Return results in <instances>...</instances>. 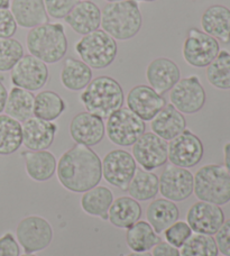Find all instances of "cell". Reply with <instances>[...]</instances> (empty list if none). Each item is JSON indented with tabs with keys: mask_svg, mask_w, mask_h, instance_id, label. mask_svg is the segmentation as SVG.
Returning a JSON list of instances; mask_svg holds the SVG:
<instances>
[{
	"mask_svg": "<svg viewBox=\"0 0 230 256\" xmlns=\"http://www.w3.org/2000/svg\"><path fill=\"white\" fill-rule=\"evenodd\" d=\"M56 176L66 190L84 194L102 179L101 160L89 146L76 143L60 158Z\"/></svg>",
	"mask_w": 230,
	"mask_h": 256,
	"instance_id": "1",
	"label": "cell"
},
{
	"mask_svg": "<svg viewBox=\"0 0 230 256\" xmlns=\"http://www.w3.org/2000/svg\"><path fill=\"white\" fill-rule=\"evenodd\" d=\"M80 100L86 112L106 120L122 107L125 94L117 80L108 76H100L92 79L86 86Z\"/></svg>",
	"mask_w": 230,
	"mask_h": 256,
	"instance_id": "2",
	"label": "cell"
},
{
	"mask_svg": "<svg viewBox=\"0 0 230 256\" xmlns=\"http://www.w3.org/2000/svg\"><path fill=\"white\" fill-rule=\"evenodd\" d=\"M142 26V16L135 0L108 2L101 10L100 27L116 40L134 38Z\"/></svg>",
	"mask_w": 230,
	"mask_h": 256,
	"instance_id": "3",
	"label": "cell"
},
{
	"mask_svg": "<svg viewBox=\"0 0 230 256\" xmlns=\"http://www.w3.org/2000/svg\"><path fill=\"white\" fill-rule=\"evenodd\" d=\"M68 38L60 22H46L32 28L26 38V48L30 56L44 63H58L68 52Z\"/></svg>",
	"mask_w": 230,
	"mask_h": 256,
	"instance_id": "4",
	"label": "cell"
},
{
	"mask_svg": "<svg viewBox=\"0 0 230 256\" xmlns=\"http://www.w3.org/2000/svg\"><path fill=\"white\" fill-rule=\"evenodd\" d=\"M193 178V194L199 201L217 206L230 202V174L224 166L206 164Z\"/></svg>",
	"mask_w": 230,
	"mask_h": 256,
	"instance_id": "5",
	"label": "cell"
},
{
	"mask_svg": "<svg viewBox=\"0 0 230 256\" xmlns=\"http://www.w3.org/2000/svg\"><path fill=\"white\" fill-rule=\"evenodd\" d=\"M74 50L81 61L96 70H102L112 66L118 53L116 40L102 30L82 36L76 42Z\"/></svg>",
	"mask_w": 230,
	"mask_h": 256,
	"instance_id": "6",
	"label": "cell"
},
{
	"mask_svg": "<svg viewBox=\"0 0 230 256\" xmlns=\"http://www.w3.org/2000/svg\"><path fill=\"white\" fill-rule=\"evenodd\" d=\"M146 130L145 122L127 107H122L107 118L106 134L112 144L122 148L132 146Z\"/></svg>",
	"mask_w": 230,
	"mask_h": 256,
	"instance_id": "7",
	"label": "cell"
},
{
	"mask_svg": "<svg viewBox=\"0 0 230 256\" xmlns=\"http://www.w3.org/2000/svg\"><path fill=\"white\" fill-rule=\"evenodd\" d=\"M220 52V43L196 27L188 30L182 45V56L188 66L206 68Z\"/></svg>",
	"mask_w": 230,
	"mask_h": 256,
	"instance_id": "8",
	"label": "cell"
},
{
	"mask_svg": "<svg viewBox=\"0 0 230 256\" xmlns=\"http://www.w3.org/2000/svg\"><path fill=\"white\" fill-rule=\"evenodd\" d=\"M16 240L25 253L40 252L52 243L53 228L43 217L28 216L18 224Z\"/></svg>",
	"mask_w": 230,
	"mask_h": 256,
	"instance_id": "9",
	"label": "cell"
},
{
	"mask_svg": "<svg viewBox=\"0 0 230 256\" xmlns=\"http://www.w3.org/2000/svg\"><path fill=\"white\" fill-rule=\"evenodd\" d=\"M102 176L109 184L126 191L137 170L132 154L125 150H112L101 161Z\"/></svg>",
	"mask_w": 230,
	"mask_h": 256,
	"instance_id": "10",
	"label": "cell"
},
{
	"mask_svg": "<svg viewBox=\"0 0 230 256\" xmlns=\"http://www.w3.org/2000/svg\"><path fill=\"white\" fill-rule=\"evenodd\" d=\"M206 94L198 76H190L178 81L170 90V102L178 112L186 115L199 112L204 107Z\"/></svg>",
	"mask_w": 230,
	"mask_h": 256,
	"instance_id": "11",
	"label": "cell"
},
{
	"mask_svg": "<svg viewBox=\"0 0 230 256\" xmlns=\"http://www.w3.org/2000/svg\"><path fill=\"white\" fill-rule=\"evenodd\" d=\"M204 148L201 140L191 130H183L168 144V158L171 164L184 168H194L201 162Z\"/></svg>",
	"mask_w": 230,
	"mask_h": 256,
	"instance_id": "12",
	"label": "cell"
},
{
	"mask_svg": "<svg viewBox=\"0 0 230 256\" xmlns=\"http://www.w3.org/2000/svg\"><path fill=\"white\" fill-rule=\"evenodd\" d=\"M48 68L46 63L30 54L22 56L10 71V80L14 86L28 90L30 92L38 91L48 81Z\"/></svg>",
	"mask_w": 230,
	"mask_h": 256,
	"instance_id": "13",
	"label": "cell"
},
{
	"mask_svg": "<svg viewBox=\"0 0 230 256\" xmlns=\"http://www.w3.org/2000/svg\"><path fill=\"white\" fill-rule=\"evenodd\" d=\"M132 156L142 168L153 171L168 161V142L153 132H145L132 145Z\"/></svg>",
	"mask_w": 230,
	"mask_h": 256,
	"instance_id": "14",
	"label": "cell"
},
{
	"mask_svg": "<svg viewBox=\"0 0 230 256\" xmlns=\"http://www.w3.org/2000/svg\"><path fill=\"white\" fill-rule=\"evenodd\" d=\"M158 180L160 194L173 202L186 200L193 194L194 178L188 168L170 164L164 168Z\"/></svg>",
	"mask_w": 230,
	"mask_h": 256,
	"instance_id": "15",
	"label": "cell"
},
{
	"mask_svg": "<svg viewBox=\"0 0 230 256\" xmlns=\"http://www.w3.org/2000/svg\"><path fill=\"white\" fill-rule=\"evenodd\" d=\"M224 214L220 206L198 201L186 214V222L196 234L216 235L224 222Z\"/></svg>",
	"mask_w": 230,
	"mask_h": 256,
	"instance_id": "16",
	"label": "cell"
},
{
	"mask_svg": "<svg viewBox=\"0 0 230 256\" xmlns=\"http://www.w3.org/2000/svg\"><path fill=\"white\" fill-rule=\"evenodd\" d=\"M127 108L144 122H150L166 104L163 96L150 86L138 84L130 90L126 97Z\"/></svg>",
	"mask_w": 230,
	"mask_h": 256,
	"instance_id": "17",
	"label": "cell"
},
{
	"mask_svg": "<svg viewBox=\"0 0 230 256\" xmlns=\"http://www.w3.org/2000/svg\"><path fill=\"white\" fill-rule=\"evenodd\" d=\"M106 125L102 118L88 112H79L70 122V135L76 144L96 146L104 140Z\"/></svg>",
	"mask_w": 230,
	"mask_h": 256,
	"instance_id": "18",
	"label": "cell"
},
{
	"mask_svg": "<svg viewBox=\"0 0 230 256\" xmlns=\"http://www.w3.org/2000/svg\"><path fill=\"white\" fill-rule=\"evenodd\" d=\"M180 79V68L171 58H158L147 66L146 80L160 96L168 92Z\"/></svg>",
	"mask_w": 230,
	"mask_h": 256,
	"instance_id": "19",
	"label": "cell"
},
{
	"mask_svg": "<svg viewBox=\"0 0 230 256\" xmlns=\"http://www.w3.org/2000/svg\"><path fill=\"white\" fill-rule=\"evenodd\" d=\"M22 144L28 150H45L52 146L58 126L53 122H46L32 117L22 122Z\"/></svg>",
	"mask_w": 230,
	"mask_h": 256,
	"instance_id": "20",
	"label": "cell"
},
{
	"mask_svg": "<svg viewBox=\"0 0 230 256\" xmlns=\"http://www.w3.org/2000/svg\"><path fill=\"white\" fill-rule=\"evenodd\" d=\"M64 20L76 33L84 36L100 28L101 9L90 0L78 2Z\"/></svg>",
	"mask_w": 230,
	"mask_h": 256,
	"instance_id": "21",
	"label": "cell"
},
{
	"mask_svg": "<svg viewBox=\"0 0 230 256\" xmlns=\"http://www.w3.org/2000/svg\"><path fill=\"white\" fill-rule=\"evenodd\" d=\"M202 30L219 43L230 44V9L222 4H212L201 16Z\"/></svg>",
	"mask_w": 230,
	"mask_h": 256,
	"instance_id": "22",
	"label": "cell"
},
{
	"mask_svg": "<svg viewBox=\"0 0 230 256\" xmlns=\"http://www.w3.org/2000/svg\"><path fill=\"white\" fill-rule=\"evenodd\" d=\"M150 128L154 134L170 142L186 130V120L173 104H166L150 120Z\"/></svg>",
	"mask_w": 230,
	"mask_h": 256,
	"instance_id": "23",
	"label": "cell"
},
{
	"mask_svg": "<svg viewBox=\"0 0 230 256\" xmlns=\"http://www.w3.org/2000/svg\"><path fill=\"white\" fill-rule=\"evenodd\" d=\"M10 12L18 26L22 28H34L50 22L44 0H12Z\"/></svg>",
	"mask_w": 230,
	"mask_h": 256,
	"instance_id": "24",
	"label": "cell"
},
{
	"mask_svg": "<svg viewBox=\"0 0 230 256\" xmlns=\"http://www.w3.org/2000/svg\"><path fill=\"white\" fill-rule=\"evenodd\" d=\"M25 168L32 180L44 182L50 180L56 172L58 161L53 153L45 150H26L22 152Z\"/></svg>",
	"mask_w": 230,
	"mask_h": 256,
	"instance_id": "25",
	"label": "cell"
},
{
	"mask_svg": "<svg viewBox=\"0 0 230 256\" xmlns=\"http://www.w3.org/2000/svg\"><path fill=\"white\" fill-rule=\"evenodd\" d=\"M146 218L158 235L162 234L180 218V210L176 202L165 198L156 199L146 209Z\"/></svg>",
	"mask_w": 230,
	"mask_h": 256,
	"instance_id": "26",
	"label": "cell"
},
{
	"mask_svg": "<svg viewBox=\"0 0 230 256\" xmlns=\"http://www.w3.org/2000/svg\"><path fill=\"white\" fill-rule=\"evenodd\" d=\"M142 217V207L132 196H119L112 201L108 212V220L118 228H127L134 225Z\"/></svg>",
	"mask_w": 230,
	"mask_h": 256,
	"instance_id": "27",
	"label": "cell"
},
{
	"mask_svg": "<svg viewBox=\"0 0 230 256\" xmlns=\"http://www.w3.org/2000/svg\"><path fill=\"white\" fill-rule=\"evenodd\" d=\"M61 84L70 91H81L92 80V68L86 64L74 58H66L63 62L61 74Z\"/></svg>",
	"mask_w": 230,
	"mask_h": 256,
	"instance_id": "28",
	"label": "cell"
},
{
	"mask_svg": "<svg viewBox=\"0 0 230 256\" xmlns=\"http://www.w3.org/2000/svg\"><path fill=\"white\" fill-rule=\"evenodd\" d=\"M35 96L28 90L12 86L8 92L4 112L14 120L24 122L34 116Z\"/></svg>",
	"mask_w": 230,
	"mask_h": 256,
	"instance_id": "29",
	"label": "cell"
},
{
	"mask_svg": "<svg viewBox=\"0 0 230 256\" xmlns=\"http://www.w3.org/2000/svg\"><path fill=\"white\" fill-rule=\"evenodd\" d=\"M160 242H162L160 236L153 230L148 222L138 220L127 228L126 243L132 252H148Z\"/></svg>",
	"mask_w": 230,
	"mask_h": 256,
	"instance_id": "30",
	"label": "cell"
},
{
	"mask_svg": "<svg viewBox=\"0 0 230 256\" xmlns=\"http://www.w3.org/2000/svg\"><path fill=\"white\" fill-rule=\"evenodd\" d=\"M114 201V194L107 186H96L84 194L81 207L86 214L108 220V212Z\"/></svg>",
	"mask_w": 230,
	"mask_h": 256,
	"instance_id": "31",
	"label": "cell"
},
{
	"mask_svg": "<svg viewBox=\"0 0 230 256\" xmlns=\"http://www.w3.org/2000/svg\"><path fill=\"white\" fill-rule=\"evenodd\" d=\"M126 191L130 196L137 201L154 199L160 191L158 176L152 171L137 168Z\"/></svg>",
	"mask_w": 230,
	"mask_h": 256,
	"instance_id": "32",
	"label": "cell"
},
{
	"mask_svg": "<svg viewBox=\"0 0 230 256\" xmlns=\"http://www.w3.org/2000/svg\"><path fill=\"white\" fill-rule=\"evenodd\" d=\"M66 108V102L54 91L44 90L35 96L34 117L40 120L54 122L62 115Z\"/></svg>",
	"mask_w": 230,
	"mask_h": 256,
	"instance_id": "33",
	"label": "cell"
},
{
	"mask_svg": "<svg viewBox=\"0 0 230 256\" xmlns=\"http://www.w3.org/2000/svg\"><path fill=\"white\" fill-rule=\"evenodd\" d=\"M22 145V122L0 114V155H10Z\"/></svg>",
	"mask_w": 230,
	"mask_h": 256,
	"instance_id": "34",
	"label": "cell"
},
{
	"mask_svg": "<svg viewBox=\"0 0 230 256\" xmlns=\"http://www.w3.org/2000/svg\"><path fill=\"white\" fill-rule=\"evenodd\" d=\"M206 80L219 90L230 89V53L220 50L217 58L206 66Z\"/></svg>",
	"mask_w": 230,
	"mask_h": 256,
	"instance_id": "35",
	"label": "cell"
},
{
	"mask_svg": "<svg viewBox=\"0 0 230 256\" xmlns=\"http://www.w3.org/2000/svg\"><path fill=\"white\" fill-rule=\"evenodd\" d=\"M219 250L214 237L204 234H192L180 250L181 256H218Z\"/></svg>",
	"mask_w": 230,
	"mask_h": 256,
	"instance_id": "36",
	"label": "cell"
},
{
	"mask_svg": "<svg viewBox=\"0 0 230 256\" xmlns=\"http://www.w3.org/2000/svg\"><path fill=\"white\" fill-rule=\"evenodd\" d=\"M24 56V48L15 38L0 40V72L12 71L17 62Z\"/></svg>",
	"mask_w": 230,
	"mask_h": 256,
	"instance_id": "37",
	"label": "cell"
},
{
	"mask_svg": "<svg viewBox=\"0 0 230 256\" xmlns=\"http://www.w3.org/2000/svg\"><path fill=\"white\" fill-rule=\"evenodd\" d=\"M164 235L168 244L176 248H181L183 244L188 240V237L192 235V230L186 222L178 220L164 232Z\"/></svg>",
	"mask_w": 230,
	"mask_h": 256,
	"instance_id": "38",
	"label": "cell"
},
{
	"mask_svg": "<svg viewBox=\"0 0 230 256\" xmlns=\"http://www.w3.org/2000/svg\"><path fill=\"white\" fill-rule=\"evenodd\" d=\"M76 4V0H44L46 12L54 20H64Z\"/></svg>",
	"mask_w": 230,
	"mask_h": 256,
	"instance_id": "39",
	"label": "cell"
},
{
	"mask_svg": "<svg viewBox=\"0 0 230 256\" xmlns=\"http://www.w3.org/2000/svg\"><path fill=\"white\" fill-rule=\"evenodd\" d=\"M17 28L18 25L10 9H0V40L12 38Z\"/></svg>",
	"mask_w": 230,
	"mask_h": 256,
	"instance_id": "40",
	"label": "cell"
},
{
	"mask_svg": "<svg viewBox=\"0 0 230 256\" xmlns=\"http://www.w3.org/2000/svg\"><path fill=\"white\" fill-rule=\"evenodd\" d=\"M214 240L219 252L224 256H230V219L224 220L222 226L216 232Z\"/></svg>",
	"mask_w": 230,
	"mask_h": 256,
	"instance_id": "41",
	"label": "cell"
},
{
	"mask_svg": "<svg viewBox=\"0 0 230 256\" xmlns=\"http://www.w3.org/2000/svg\"><path fill=\"white\" fill-rule=\"evenodd\" d=\"M20 245L12 232H6L0 237V256H20Z\"/></svg>",
	"mask_w": 230,
	"mask_h": 256,
	"instance_id": "42",
	"label": "cell"
},
{
	"mask_svg": "<svg viewBox=\"0 0 230 256\" xmlns=\"http://www.w3.org/2000/svg\"><path fill=\"white\" fill-rule=\"evenodd\" d=\"M152 256H181L180 250L174 248L168 242H160L152 248Z\"/></svg>",
	"mask_w": 230,
	"mask_h": 256,
	"instance_id": "43",
	"label": "cell"
},
{
	"mask_svg": "<svg viewBox=\"0 0 230 256\" xmlns=\"http://www.w3.org/2000/svg\"><path fill=\"white\" fill-rule=\"evenodd\" d=\"M7 97H8V91L4 84V78L0 76V114L4 110Z\"/></svg>",
	"mask_w": 230,
	"mask_h": 256,
	"instance_id": "44",
	"label": "cell"
},
{
	"mask_svg": "<svg viewBox=\"0 0 230 256\" xmlns=\"http://www.w3.org/2000/svg\"><path fill=\"white\" fill-rule=\"evenodd\" d=\"M224 168H227V171L230 174V143H227L224 145Z\"/></svg>",
	"mask_w": 230,
	"mask_h": 256,
	"instance_id": "45",
	"label": "cell"
},
{
	"mask_svg": "<svg viewBox=\"0 0 230 256\" xmlns=\"http://www.w3.org/2000/svg\"><path fill=\"white\" fill-rule=\"evenodd\" d=\"M10 7V0H0V9H7Z\"/></svg>",
	"mask_w": 230,
	"mask_h": 256,
	"instance_id": "46",
	"label": "cell"
},
{
	"mask_svg": "<svg viewBox=\"0 0 230 256\" xmlns=\"http://www.w3.org/2000/svg\"><path fill=\"white\" fill-rule=\"evenodd\" d=\"M120 256H152V254L150 252H144V253H136V252H132L130 254H127V255H120Z\"/></svg>",
	"mask_w": 230,
	"mask_h": 256,
	"instance_id": "47",
	"label": "cell"
},
{
	"mask_svg": "<svg viewBox=\"0 0 230 256\" xmlns=\"http://www.w3.org/2000/svg\"><path fill=\"white\" fill-rule=\"evenodd\" d=\"M135 2H156V0H135Z\"/></svg>",
	"mask_w": 230,
	"mask_h": 256,
	"instance_id": "48",
	"label": "cell"
},
{
	"mask_svg": "<svg viewBox=\"0 0 230 256\" xmlns=\"http://www.w3.org/2000/svg\"><path fill=\"white\" fill-rule=\"evenodd\" d=\"M20 256H38V255H35V253H25L22 255H20Z\"/></svg>",
	"mask_w": 230,
	"mask_h": 256,
	"instance_id": "49",
	"label": "cell"
},
{
	"mask_svg": "<svg viewBox=\"0 0 230 256\" xmlns=\"http://www.w3.org/2000/svg\"><path fill=\"white\" fill-rule=\"evenodd\" d=\"M108 2H124V0H106Z\"/></svg>",
	"mask_w": 230,
	"mask_h": 256,
	"instance_id": "50",
	"label": "cell"
},
{
	"mask_svg": "<svg viewBox=\"0 0 230 256\" xmlns=\"http://www.w3.org/2000/svg\"><path fill=\"white\" fill-rule=\"evenodd\" d=\"M79 2H84V0H79Z\"/></svg>",
	"mask_w": 230,
	"mask_h": 256,
	"instance_id": "51",
	"label": "cell"
},
{
	"mask_svg": "<svg viewBox=\"0 0 230 256\" xmlns=\"http://www.w3.org/2000/svg\"><path fill=\"white\" fill-rule=\"evenodd\" d=\"M222 256H224V255H222Z\"/></svg>",
	"mask_w": 230,
	"mask_h": 256,
	"instance_id": "52",
	"label": "cell"
}]
</instances>
